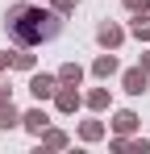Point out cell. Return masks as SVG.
I'll return each mask as SVG.
<instances>
[{"label": "cell", "mask_w": 150, "mask_h": 154, "mask_svg": "<svg viewBox=\"0 0 150 154\" xmlns=\"http://www.w3.org/2000/svg\"><path fill=\"white\" fill-rule=\"evenodd\" d=\"M8 33H13L21 46H33V42H46V38L58 33V17H50L42 8L17 4V8H8Z\"/></svg>", "instance_id": "cell-1"}, {"label": "cell", "mask_w": 150, "mask_h": 154, "mask_svg": "<svg viewBox=\"0 0 150 154\" xmlns=\"http://www.w3.org/2000/svg\"><path fill=\"white\" fill-rule=\"evenodd\" d=\"M29 92H33L38 100H46L50 92H54V79H50V75H38V79H33V83H29Z\"/></svg>", "instance_id": "cell-2"}, {"label": "cell", "mask_w": 150, "mask_h": 154, "mask_svg": "<svg viewBox=\"0 0 150 154\" xmlns=\"http://www.w3.org/2000/svg\"><path fill=\"white\" fill-rule=\"evenodd\" d=\"M125 92H133V96L146 92V75H142V71H129V75H125Z\"/></svg>", "instance_id": "cell-3"}, {"label": "cell", "mask_w": 150, "mask_h": 154, "mask_svg": "<svg viewBox=\"0 0 150 154\" xmlns=\"http://www.w3.org/2000/svg\"><path fill=\"white\" fill-rule=\"evenodd\" d=\"M25 129H29V133H42V129H46V112H29V117H25Z\"/></svg>", "instance_id": "cell-4"}, {"label": "cell", "mask_w": 150, "mask_h": 154, "mask_svg": "<svg viewBox=\"0 0 150 154\" xmlns=\"http://www.w3.org/2000/svg\"><path fill=\"white\" fill-rule=\"evenodd\" d=\"M100 42H104V46H117V42H121V29H117V25H104V29H100Z\"/></svg>", "instance_id": "cell-5"}, {"label": "cell", "mask_w": 150, "mask_h": 154, "mask_svg": "<svg viewBox=\"0 0 150 154\" xmlns=\"http://www.w3.org/2000/svg\"><path fill=\"white\" fill-rule=\"evenodd\" d=\"M117 71V58L108 54V58H96V75H113Z\"/></svg>", "instance_id": "cell-6"}, {"label": "cell", "mask_w": 150, "mask_h": 154, "mask_svg": "<svg viewBox=\"0 0 150 154\" xmlns=\"http://www.w3.org/2000/svg\"><path fill=\"white\" fill-rule=\"evenodd\" d=\"M75 104H79V96H75V92H58V108H67V112H71Z\"/></svg>", "instance_id": "cell-7"}, {"label": "cell", "mask_w": 150, "mask_h": 154, "mask_svg": "<svg viewBox=\"0 0 150 154\" xmlns=\"http://www.w3.org/2000/svg\"><path fill=\"white\" fill-rule=\"evenodd\" d=\"M133 125H138V117H133V112H121V117H117V129H121V133H129Z\"/></svg>", "instance_id": "cell-8"}, {"label": "cell", "mask_w": 150, "mask_h": 154, "mask_svg": "<svg viewBox=\"0 0 150 154\" xmlns=\"http://www.w3.org/2000/svg\"><path fill=\"white\" fill-rule=\"evenodd\" d=\"M0 125H17V108H13V104L0 108Z\"/></svg>", "instance_id": "cell-9"}, {"label": "cell", "mask_w": 150, "mask_h": 154, "mask_svg": "<svg viewBox=\"0 0 150 154\" xmlns=\"http://www.w3.org/2000/svg\"><path fill=\"white\" fill-rule=\"evenodd\" d=\"M63 79L67 83H79V67H63Z\"/></svg>", "instance_id": "cell-10"}, {"label": "cell", "mask_w": 150, "mask_h": 154, "mask_svg": "<svg viewBox=\"0 0 150 154\" xmlns=\"http://www.w3.org/2000/svg\"><path fill=\"white\" fill-rule=\"evenodd\" d=\"M104 100H108L104 92H92V96H88V104H92V108H104Z\"/></svg>", "instance_id": "cell-11"}, {"label": "cell", "mask_w": 150, "mask_h": 154, "mask_svg": "<svg viewBox=\"0 0 150 154\" xmlns=\"http://www.w3.org/2000/svg\"><path fill=\"white\" fill-rule=\"evenodd\" d=\"M133 33H138V38H150V25H142V21H138V25H133Z\"/></svg>", "instance_id": "cell-12"}, {"label": "cell", "mask_w": 150, "mask_h": 154, "mask_svg": "<svg viewBox=\"0 0 150 154\" xmlns=\"http://www.w3.org/2000/svg\"><path fill=\"white\" fill-rule=\"evenodd\" d=\"M125 4H129V8H142V13H146V0H125Z\"/></svg>", "instance_id": "cell-13"}, {"label": "cell", "mask_w": 150, "mask_h": 154, "mask_svg": "<svg viewBox=\"0 0 150 154\" xmlns=\"http://www.w3.org/2000/svg\"><path fill=\"white\" fill-rule=\"evenodd\" d=\"M54 4H58V8H63V13H67V8H71V4H75V0H54Z\"/></svg>", "instance_id": "cell-14"}]
</instances>
